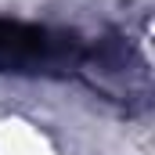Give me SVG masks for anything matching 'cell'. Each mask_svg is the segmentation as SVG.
<instances>
[{"label": "cell", "instance_id": "obj_1", "mask_svg": "<svg viewBox=\"0 0 155 155\" xmlns=\"http://www.w3.org/2000/svg\"><path fill=\"white\" fill-rule=\"evenodd\" d=\"M76 40H54L47 29L0 22V69H54V65H76Z\"/></svg>", "mask_w": 155, "mask_h": 155}]
</instances>
